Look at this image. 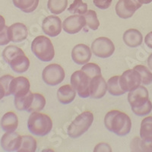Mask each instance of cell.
I'll list each match as a JSON object with an SVG mask.
<instances>
[{"label": "cell", "mask_w": 152, "mask_h": 152, "mask_svg": "<svg viewBox=\"0 0 152 152\" xmlns=\"http://www.w3.org/2000/svg\"><path fill=\"white\" fill-rule=\"evenodd\" d=\"M11 41L12 38L9 31V27L5 25L4 29L0 32V46L8 45Z\"/></svg>", "instance_id": "e575fe53"}, {"label": "cell", "mask_w": 152, "mask_h": 152, "mask_svg": "<svg viewBox=\"0 0 152 152\" xmlns=\"http://www.w3.org/2000/svg\"><path fill=\"white\" fill-rule=\"evenodd\" d=\"M62 21L58 16L50 15L45 18L42 23V29L47 35L50 37H56L62 31Z\"/></svg>", "instance_id": "4fadbf2b"}, {"label": "cell", "mask_w": 152, "mask_h": 152, "mask_svg": "<svg viewBox=\"0 0 152 152\" xmlns=\"http://www.w3.org/2000/svg\"><path fill=\"white\" fill-rule=\"evenodd\" d=\"M11 69L17 73H23L28 71L30 67V60L25 54L21 53L14 57L9 62Z\"/></svg>", "instance_id": "ffe728a7"}, {"label": "cell", "mask_w": 152, "mask_h": 152, "mask_svg": "<svg viewBox=\"0 0 152 152\" xmlns=\"http://www.w3.org/2000/svg\"><path fill=\"white\" fill-rule=\"evenodd\" d=\"M104 125L108 131L121 137L128 135L132 129V121L129 116L116 110L109 111L106 114Z\"/></svg>", "instance_id": "6da1fadb"}, {"label": "cell", "mask_w": 152, "mask_h": 152, "mask_svg": "<svg viewBox=\"0 0 152 152\" xmlns=\"http://www.w3.org/2000/svg\"><path fill=\"white\" fill-rule=\"evenodd\" d=\"M76 91L70 85H65L57 91V98L62 104H69L75 100Z\"/></svg>", "instance_id": "44dd1931"}, {"label": "cell", "mask_w": 152, "mask_h": 152, "mask_svg": "<svg viewBox=\"0 0 152 152\" xmlns=\"http://www.w3.org/2000/svg\"><path fill=\"white\" fill-rule=\"evenodd\" d=\"M33 97V93L30 91L28 94L21 97H15L14 104L19 111H27L30 107Z\"/></svg>", "instance_id": "4316f807"}, {"label": "cell", "mask_w": 152, "mask_h": 152, "mask_svg": "<svg viewBox=\"0 0 152 152\" xmlns=\"http://www.w3.org/2000/svg\"><path fill=\"white\" fill-rule=\"evenodd\" d=\"M87 75L91 78H93L94 77L97 75H101V69L98 65L93 63V62H88L84 65L81 69Z\"/></svg>", "instance_id": "d6a6232c"}, {"label": "cell", "mask_w": 152, "mask_h": 152, "mask_svg": "<svg viewBox=\"0 0 152 152\" xmlns=\"http://www.w3.org/2000/svg\"><path fill=\"white\" fill-rule=\"evenodd\" d=\"M107 90L111 95L120 96L124 94L126 92L122 89L119 81V76L115 75L110 78L107 81Z\"/></svg>", "instance_id": "cb8c5ba5"}, {"label": "cell", "mask_w": 152, "mask_h": 152, "mask_svg": "<svg viewBox=\"0 0 152 152\" xmlns=\"http://www.w3.org/2000/svg\"><path fill=\"white\" fill-rule=\"evenodd\" d=\"M140 138L142 140L152 139V116L145 117L141 123Z\"/></svg>", "instance_id": "d4e9b609"}, {"label": "cell", "mask_w": 152, "mask_h": 152, "mask_svg": "<svg viewBox=\"0 0 152 152\" xmlns=\"http://www.w3.org/2000/svg\"><path fill=\"white\" fill-rule=\"evenodd\" d=\"M21 53H24V51L21 48H19V47L14 45H9L7 46V47L4 49V50L2 51V58L5 60V62H7L8 64H9V62L14 57H15L16 56Z\"/></svg>", "instance_id": "f1b7e54d"}, {"label": "cell", "mask_w": 152, "mask_h": 152, "mask_svg": "<svg viewBox=\"0 0 152 152\" xmlns=\"http://www.w3.org/2000/svg\"><path fill=\"white\" fill-rule=\"evenodd\" d=\"M66 77L63 68L58 64H50L46 66L42 73V78L47 85L56 86L64 80Z\"/></svg>", "instance_id": "8992f818"}, {"label": "cell", "mask_w": 152, "mask_h": 152, "mask_svg": "<svg viewBox=\"0 0 152 152\" xmlns=\"http://www.w3.org/2000/svg\"><path fill=\"white\" fill-rule=\"evenodd\" d=\"M142 4H149L152 2V0H139Z\"/></svg>", "instance_id": "ee69618b"}, {"label": "cell", "mask_w": 152, "mask_h": 152, "mask_svg": "<svg viewBox=\"0 0 152 152\" xmlns=\"http://www.w3.org/2000/svg\"><path fill=\"white\" fill-rule=\"evenodd\" d=\"M133 69L136 70L141 75L142 83L145 85H148L152 83V73L146 66L138 65Z\"/></svg>", "instance_id": "1f68e13d"}, {"label": "cell", "mask_w": 152, "mask_h": 152, "mask_svg": "<svg viewBox=\"0 0 152 152\" xmlns=\"http://www.w3.org/2000/svg\"><path fill=\"white\" fill-rule=\"evenodd\" d=\"M91 52L97 57L109 58L115 51V46L111 40L105 37L97 38L91 44Z\"/></svg>", "instance_id": "52a82bcc"}, {"label": "cell", "mask_w": 152, "mask_h": 152, "mask_svg": "<svg viewBox=\"0 0 152 152\" xmlns=\"http://www.w3.org/2000/svg\"><path fill=\"white\" fill-rule=\"evenodd\" d=\"M107 84L101 75H97L91 78L90 82V97L94 99H100L106 94Z\"/></svg>", "instance_id": "9a60e30c"}, {"label": "cell", "mask_w": 152, "mask_h": 152, "mask_svg": "<svg viewBox=\"0 0 152 152\" xmlns=\"http://www.w3.org/2000/svg\"><path fill=\"white\" fill-rule=\"evenodd\" d=\"M68 11L72 14L84 15L88 12V5L82 2V0H75L70 5Z\"/></svg>", "instance_id": "4dcf8cb0"}, {"label": "cell", "mask_w": 152, "mask_h": 152, "mask_svg": "<svg viewBox=\"0 0 152 152\" xmlns=\"http://www.w3.org/2000/svg\"><path fill=\"white\" fill-rule=\"evenodd\" d=\"M41 152H55V151L51 148H46V149H43Z\"/></svg>", "instance_id": "f6af8a7d"}, {"label": "cell", "mask_w": 152, "mask_h": 152, "mask_svg": "<svg viewBox=\"0 0 152 152\" xmlns=\"http://www.w3.org/2000/svg\"><path fill=\"white\" fill-rule=\"evenodd\" d=\"M5 27V20L3 16L0 15V32L4 29Z\"/></svg>", "instance_id": "60d3db41"}, {"label": "cell", "mask_w": 152, "mask_h": 152, "mask_svg": "<svg viewBox=\"0 0 152 152\" xmlns=\"http://www.w3.org/2000/svg\"><path fill=\"white\" fill-rule=\"evenodd\" d=\"M113 0H93L94 4L96 7L100 9H107L110 7Z\"/></svg>", "instance_id": "74e56055"}, {"label": "cell", "mask_w": 152, "mask_h": 152, "mask_svg": "<svg viewBox=\"0 0 152 152\" xmlns=\"http://www.w3.org/2000/svg\"><path fill=\"white\" fill-rule=\"evenodd\" d=\"M123 41L128 47L134 48L140 46L143 41V36L140 31L137 29H129L123 34Z\"/></svg>", "instance_id": "ac0fdd59"}, {"label": "cell", "mask_w": 152, "mask_h": 152, "mask_svg": "<svg viewBox=\"0 0 152 152\" xmlns=\"http://www.w3.org/2000/svg\"><path fill=\"white\" fill-rule=\"evenodd\" d=\"M15 7L25 13L33 12L37 8L40 0H12Z\"/></svg>", "instance_id": "7402d4cb"}, {"label": "cell", "mask_w": 152, "mask_h": 152, "mask_svg": "<svg viewBox=\"0 0 152 152\" xmlns=\"http://www.w3.org/2000/svg\"><path fill=\"white\" fill-rule=\"evenodd\" d=\"M37 144L34 137L31 135H24L22 136L21 148L19 150L24 152H36Z\"/></svg>", "instance_id": "83f0119b"}, {"label": "cell", "mask_w": 152, "mask_h": 152, "mask_svg": "<svg viewBox=\"0 0 152 152\" xmlns=\"http://www.w3.org/2000/svg\"><path fill=\"white\" fill-rule=\"evenodd\" d=\"M121 88L125 92H129L140 86L142 78L140 74L135 69H129L119 76Z\"/></svg>", "instance_id": "9c48e42d"}, {"label": "cell", "mask_w": 152, "mask_h": 152, "mask_svg": "<svg viewBox=\"0 0 152 152\" xmlns=\"http://www.w3.org/2000/svg\"><path fill=\"white\" fill-rule=\"evenodd\" d=\"M94 115L89 111L79 114L68 127V135L72 138H78L85 134L91 126Z\"/></svg>", "instance_id": "277c9868"}, {"label": "cell", "mask_w": 152, "mask_h": 152, "mask_svg": "<svg viewBox=\"0 0 152 152\" xmlns=\"http://www.w3.org/2000/svg\"><path fill=\"white\" fill-rule=\"evenodd\" d=\"M1 128L5 132H15L18 126V118L13 112L5 113L0 122Z\"/></svg>", "instance_id": "d6986e66"}, {"label": "cell", "mask_w": 152, "mask_h": 152, "mask_svg": "<svg viewBox=\"0 0 152 152\" xmlns=\"http://www.w3.org/2000/svg\"><path fill=\"white\" fill-rule=\"evenodd\" d=\"M83 16L85 17L86 24L88 28H90L94 31L98 29L100 27V22L97 18V12L94 10H88V12Z\"/></svg>", "instance_id": "f546056e"}, {"label": "cell", "mask_w": 152, "mask_h": 152, "mask_svg": "<svg viewBox=\"0 0 152 152\" xmlns=\"http://www.w3.org/2000/svg\"><path fill=\"white\" fill-rule=\"evenodd\" d=\"M46 106V99L43 95L38 93L33 94L32 100L30 107L28 109V113L40 112Z\"/></svg>", "instance_id": "603a6c76"}, {"label": "cell", "mask_w": 152, "mask_h": 152, "mask_svg": "<svg viewBox=\"0 0 152 152\" xmlns=\"http://www.w3.org/2000/svg\"><path fill=\"white\" fill-rule=\"evenodd\" d=\"M93 152H113V151L109 144L100 142L95 145Z\"/></svg>", "instance_id": "8d00e7d4"}, {"label": "cell", "mask_w": 152, "mask_h": 152, "mask_svg": "<svg viewBox=\"0 0 152 152\" xmlns=\"http://www.w3.org/2000/svg\"><path fill=\"white\" fill-rule=\"evenodd\" d=\"M142 138L139 137H135L132 140L130 144V152H144L141 145Z\"/></svg>", "instance_id": "d590c367"}, {"label": "cell", "mask_w": 152, "mask_h": 152, "mask_svg": "<svg viewBox=\"0 0 152 152\" xmlns=\"http://www.w3.org/2000/svg\"><path fill=\"white\" fill-rule=\"evenodd\" d=\"M30 88V81L27 78L23 76L14 78L11 83V94L14 95L15 97H23L28 94Z\"/></svg>", "instance_id": "5bb4252c"}, {"label": "cell", "mask_w": 152, "mask_h": 152, "mask_svg": "<svg viewBox=\"0 0 152 152\" xmlns=\"http://www.w3.org/2000/svg\"><path fill=\"white\" fill-rule=\"evenodd\" d=\"M72 58L76 64H86L91 58V49L88 46L82 43L75 46L72 51Z\"/></svg>", "instance_id": "2e32d148"}, {"label": "cell", "mask_w": 152, "mask_h": 152, "mask_svg": "<svg viewBox=\"0 0 152 152\" xmlns=\"http://www.w3.org/2000/svg\"><path fill=\"white\" fill-rule=\"evenodd\" d=\"M145 43L149 48L152 49V31L149 32V33L145 36Z\"/></svg>", "instance_id": "ab89813d"}, {"label": "cell", "mask_w": 152, "mask_h": 152, "mask_svg": "<svg viewBox=\"0 0 152 152\" xmlns=\"http://www.w3.org/2000/svg\"><path fill=\"white\" fill-rule=\"evenodd\" d=\"M141 145L144 152H152V139L150 140H142Z\"/></svg>", "instance_id": "f35d334b"}, {"label": "cell", "mask_w": 152, "mask_h": 152, "mask_svg": "<svg viewBox=\"0 0 152 152\" xmlns=\"http://www.w3.org/2000/svg\"><path fill=\"white\" fill-rule=\"evenodd\" d=\"M22 142V136L15 132H5L1 138L0 145L3 151L6 152L18 151Z\"/></svg>", "instance_id": "8fae6325"}, {"label": "cell", "mask_w": 152, "mask_h": 152, "mask_svg": "<svg viewBox=\"0 0 152 152\" xmlns=\"http://www.w3.org/2000/svg\"><path fill=\"white\" fill-rule=\"evenodd\" d=\"M4 97H5V90H4V88L2 86V85L0 84V100H2Z\"/></svg>", "instance_id": "b9f144b4"}, {"label": "cell", "mask_w": 152, "mask_h": 152, "mask_svg": "<svg viewBox=\"0 0 152 152\" xmlns=\"http://www.w3.org/2000/svg\"><path fill=\"white\" fill-rule=\"evenodd\" d=\"M31 50L37 58L43 62L53 59L55 50L52 41L45 36H38L31 43Z\"/></svg>", "instance_id": "3957f363"}, {"label": "cell", "mask_w": 152, "mask_h": 152, "mask_svg": "<svg viewBox=\"0 0 152 152\" xmlns=\"http://www.w3.org/2000/svg\"><path fill=\"white\" fill-rule=\"evenodd\" d=\"M142 5L139 0H119L116 5V15L121 18H129Z\"/></svg>", "instance_id": "30bf717a"}, {"label": "cell", "mask_w": 152, "mask_h": 152, "mask_svg": "<svg viewBox=\"0 0 152 152\" xmlns=\"http://www.w3.org/2000/svg\"><path fill=\"white\" fill-rule=\"evenodd\" d=\"M17 152H24V151H21V150H18Z\"/></svg>", "instance_id": "bcb514c9"}, {"label": "cell", "mask_w": 152, "mask_h": 152, "mask_svg": "<svg viewBox=\"0 0 152 152\" xmlns=\"http://www.w3.org/2000/svg\"><path fill=\"white\" fill-rule=\"evenodd\" d=\"M70 82L80 97L87 98L90 97L91 78L83 71L75 72L72 75Z\"/></svg>", "instance_id": "5b68a950"}, {"label": "cell", "mask_w": 152, "mask_h": 152, "mask_svg": "<svg viewBox=\"0 0 152 152\" xmlns=\"http://www.w3.org/2000/svg\"><path fill=\"white\" fill-rule=\"evenodd\" d=\"M13 78H14V77L10 75H3L0 78V84L2 85L4 90H5V97L11 95V83H12Z\"/></svg>", "instance_id": "836d02e7"}, {"label": "cell", "mask_w": 152, "mask_h": 152, "mask_svg": "<svg viewBox=\"0 0 152 152\" xmlns=\"http://www.w3.org/2000/svg\"><path fill=\"white\" fill-rule=\"evenodd\" d=\"M86 25V21L83 15H76L66 18L62 23V28L65 32L69 34L78 33Z\"/></svg>", "instance_id": "7c38bea8"}, {"label": "cell", "mask_w": 152, "mask_h": 152, "mask_svg": "<svg viewBox=\"0 0 152 152\" xmlns=\"http://www.w3.org/2000/svg\"><path fill=\"white\" fill-rule=\"evenodd\" d=\"M12 41L14 43H20L26 40L28 36V30L22 23H15L9 27Z\"/></svg>", "instance_id": "e0dca14e"}, {"label": "cell", "mask_w": 152, "mask_h": 152, "mask_svg": "<svg viewBox=\"0 0 152 152\" xmlns=\"http://www.w3.org/2000/svg\"><path fill=\"white\" fill-rule=\"evenodd\" d=\"M28 129L34 135L45 136L52 130V119L44 113L39 112L31 113L28 120Z\"/></svg>", "instance_id": "7a4b0ae2"}, {"label": "cell", "mask_w": 152, "mask_h": 152, "mask_svg": "<svg viewBox=\"0 0 152 152\" xmlns=\"http://www.w3.org/2000/svg\"><path fill=\"white\" fill-rule=\"evenodd\" d=\"M128 101L131 106L132 112L139 109L151 101L148 97V91L145 87L141 85L138 86L133 91L129 92Z\"/></svg>", "instance_id": "ba28073f"}, {"label": "cell", "mask_w": 152, "mask_h": 152, "mask_svg": "<svg viewBox=\"0 0 152 152\" xmlns=\"http://www.w3.org/2000/svg\"><path fill=\"white\" fill-rule=\"evenodd\" d=\"M68 6V0H48L47 7L54 15H59L64 12Z\"/></svg>", "instance_id": "484cf974"}, {"label": "cell", "mask_w": 152, "mask_h": 152, "mask_svg": "<svg viewBox=\"0 0 152 152\" xmlns=\"http://www.w3.org/2000/svg\"><path fill=\"white\" fill-rule=\"evenodd\" d=\"M148 66L149 69L152 70V53H151L148 58Z\"/></svg>", "instance_id": "7bdbcfd3"}]
</instances>
